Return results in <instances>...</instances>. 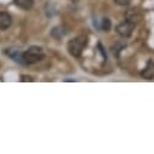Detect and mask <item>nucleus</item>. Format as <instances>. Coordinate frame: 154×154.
<instances>
[{
  "label": "nucleus",
  "instance_id": "obj_1",
  "mask_svg": "<svg viewBox=\"0 0 154 154\" xmlns=\"http://www.w3.org/2000/svg\"><path fill=\"white\" fill-rule=\"evenodd\" d=\"M86 45H88V36L86 35H79V36L74 38V39L69 40L68 51L73 57L78 58V57L82 56V54H83V51H84Z\"/></svg>",
  "mask_w": 154,
  "mask_h": 154
},
{
  "label": "nucleus",
  "instance_id": "obj_2",
  "mask_svg": "<svg viewBox=\"0 0 154 154\" xmlns=\"http://www.w3.org/2000/svg\"><path fill=\"white\" fill-rule=\"evenodd\" d=\"M44 58V52L42 48L38 46H30L27 51L23 52V60L26 62V64H33L36 63Z\"/></svg>",
  "mask_w": 154,
  "mask_h": 154
},
{
  "label": "nucleus",
  "instance_id": "obj_3",
  "mask_svg": "<svg viewBox=\"0 0 154 154\" xmlns=\"http://www.w3.org/2000/svg\"><path fill=\"white\" fill-rule=\"evenodd\" d=\"M135 26H136V24H135L134 22L126 20V21L119 23V24L117 26V28H115V30H117V33H118L122 38H129V36H131V34H132V32H134V29H135Z\"/></svg>",
  "mask_w": 154,
  "mask_h": 154
},
{
  "label": "nucleus",
  "instance_id": "obj_4",
  "mask_svg": "<svg viewBox=\"0 0 154 154\" xmlns=\"http://www.w3.org/2000/svg\"><path fill=\"white\" fill-rule=\"evenodd\" d=\"M11 23H12L11 16L5 11H0V29L5 30V29L10 28Z\"/></svg>",
  "mask_w": 154,
  "mask_h": 154
},
{
  "label": "nucleus",
  "instance_id": "obj_5",
  "mask_svg": "<svg viewBox=\"0 0 154 154\" xmlns=\"http://www.w3.org/2000/svg\"><path fill=\"white\" fill-rule=\"evenodd\" d=\"M141 75H142V78L148 79V80H152L154 78V62L153 61H148L146 68L141 72Z\"/></svg>",
  "mask_w": 154,
  "mask_h": 154
},
{
  "label": "nucleus",
  "instance_id": "obj_6",
  "mask_svg": "<svg viewBox=\"0 0 154 154\" xmlns=\"http://www.w3.org/2000/svg\"><path fill=\"white\" fill-rule=\"evenodd\" d=\"M6 54H8L15 62H18V63H21V64H26V62H24V60H23V54L20 52L18 50H16V49H8V50H6Z\"/></svg>",
  "mask_w": 154,
  "mask_h": 154
},
{
  "label": "nucleus",
  "instance_id": "obj_7",
  "mask_svg": "<svg viewBox=\"0 0 154 154\" xmlns=\"http://www.w3.org/2000/svg\"><path fill=\"white\" fill-rule=\"evenodd\" d=\"M14 2L20 9L26 10V11L30 10L34 6V0H14Z\"/></svg>",
  "mask_w": 154,
  "mask_h": 154
},
{
  "label": "nucleus",
  "instance_id": "obj_8",
  "mask_svg": "<svg viewBox=\"0 0 154 154\" xmlns=\"http://www.w3.org/2000/svg\"><path fill=\"white\" fill-rule=\"evenodd\" d=\"M126 17H128V20H129V21L134 22L135 24H136L138 21H141V15H140L137 11H134V10H130V11L128 12Z\"/></svg>",
  "mask_w": 154,
  "mask_h": 154
},
{
  "label": "nucleus",
  "instance_id": "obj_9",
  "mask_svg": "<svg viewBox=\"0 0 154 154\" xmlns=\"http://www.w3.org/2000/svg\"><path fill=\"white\" fill-rule=\"evenodd\" d=\"M64 34H66V30L63 27H55L51 32V35L55 38V39H61Z\"/></svg>",
  "mask_w": 154,
  "mask_h": 154
},
{
  "label": "nucleus",
  "instance_id": "obj_10",
  "mask_svg": "<svg viewBox=\"0 0 154 154\" xmlns=\"http://www.w3.org/2000/svg\"><path fill=\"white\" fill-rule=\"evenodd\" d=\"M126 46V44H124V43H117V44H115L113 48H112V50H113V54L114 55H119V52L122 51V49H124Z\"/></svg>",
  "mask_w": 154,
  "mask_h": 154
},
{
  "label": "nucleus",
  "instance_id": "obj_11",
  "mask_svg": "<svg viewBox=\"0 0 154 154\" xmlns=\"http://www.w3.org/2000/svg\"><path fill=\"white\" fill-rule=\"evenodd\" d=\"M110 27H112L110 21H109L108 18H103V21H102V29H103L104 32H109Z\"/></svg>",
  "mask_w": 154,
  "mask_h": 154
},
{
  "label": "nucleus",
  "instance_id": "obj_12",
  "mask_svg": "<svg viewBox=\"0 0 154 154\" xmlns=\"http://www.w3.org/2000/svg\"><path fill=\"white\" fill-rule=\"evenodd\" d=\"M114 3L120 5V6H126L130 4V0H114Z\"/></svg>",
  "mask_w": 154,
  "mask_h": 154
},
{
  "label": "nucleus",
  "instance_id": "obj_13",
  "mask_svg": "<svg viewBox=\"0 0 154 154\" xmlns=\"http://www.w3.org/2000/svg\"><path fill=\"white\" fill-rule=\"evenodd\" d=\"M21 78H22V79H21L22 82H33V79L30 78V76H27V75H22Z\"/></svg>",
  "mask_w": 154,
  "mask_h": 154
},
{
  "label": "nucleus",
  "instance_id": "obj_14",
  "mask_svg": "<svg viewBox=\"0 0 154 154\" xmlns=\"http://www.w3.org/2000/svg\"><path fill=\"white\" fill-rule=\"evenodd\" d=\"M73 2H76V0H73Z\"/></svg>",
  "mask_w": 154,
  "mask_h": 154
}]
</instances>
